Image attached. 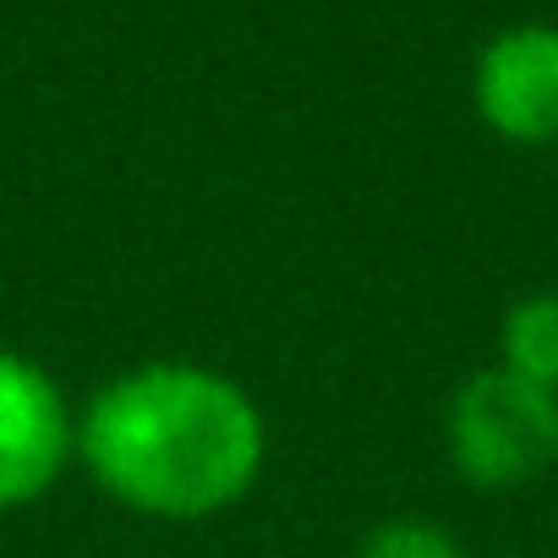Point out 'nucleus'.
Wrapping results in <instances>:
<instances>
[{
  "mask_svg": "<svg viewBox=\"0 0 558 558\" xmlns=\"http://www.w3.org/2000/svg\"><path fill=\"white\" fill-rule=\"evenodd\" d=\"M77 465L126 514L197 525L235 509L268 465L246 384L203 362H137L77 411Z\"/></svg>",
  "mask_w": 558,
  "mask_h": 558,
  "instance_id": "1",
  "label": "nucleus"
},
{
  "mask_svg": "<svg viewBox=\"0 0 558 558\" xmlns=\"http://www.w3.org/2000/svg\"><path fill=\"white\" fill-rule=\"evenodd\" d=\"M444 449L471 493H520L558 471V389L476 367L444 411Z\"/></svg>",
  "mask_w": 558,
  "mask_h": 558,
  "instance_id": "2",
  "label": "nucleus"
},
{
  "mask_svg": "<svg viewBox=\"0 0 558 558\" xmlns=\"http://www.w3.org/2000/svg\"><path fill=\"white\" fill-rule=\"evenodd\" d=\"M72 465L77 411L61 378L23 351H0V520L50 498Z\"/></svg>",
  "mask_w": 558,
  "mask_h": 558,
  "instance_id": "3",
  "label": "nucleus"
},
{
  "mask_svg": "<svg viewBox=\"0 0 558 558\" xmlns=\"http://www.w3.org/2000/svg\"><path fill=\"white\" fill-rule=\"evenodd\" d=\"M471 105L514 148L558 143V28L520 23L493 34L471 66Z\"/></svg>",
  "mask_w": 558,
  "mask_h": 558,
  "instance_id": "4",
  "label": "nucleus"
},
{
  "mask_svg": "<svg viewBox=\"0 0 558 558\" xmlns=\"http://www.w3.org/2000/svg\"><path fill=\"white\" fill-rule=\"evenodd\" d=\"M498 367L558 389V291L514 296L498 318Z\"/></svg>",
  "mask_w": 558,
  "mask_h": 558,
  "instance_id": "5",
  "label": "nucleus"
},
{
  "mask_svg": "<svg viewBox=\"0 0 558 558\" xmlns=\"http://www.w3.org/2000/svg\"><path fill=\"white\" fill-rule=\"evenodd\" d=\"M356 558H465V547L433 514H384L362 536V553Z\"/></svg>",
  "mask_w": 558,
  "mask_h": 558,
  "instance_id": "6",
  "label": "nucleus"
},
{
  "mask_svg": "<svg viewBox=\"0 0 558 558\" xmlns=\"http://www.w3.org/2000/svg\"><path fill=\"white\" fill-rule=\"evenodd\" d=\"M493 558H520V553H493Z\"/></svg>",
  "mask_w": 558,
  "mask_h": 558,
  "instance_id": "7",
  "label": "nucleus"
}]
</instances>
